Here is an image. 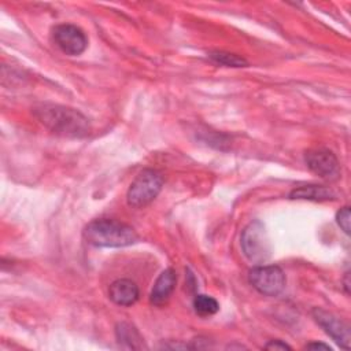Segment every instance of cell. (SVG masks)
Returning a JSON list of instances; mask_svg holds the SVG:
<instances>
[{"mask_svg": "<svg viewBox=\"0 0 351 351\" xmlns=\"http://www.w3.org/2000/svg\"><path fill=\"white\" fill-rule=\"evenodd\" d=\"M33 114L48 130L63 137L81 138L90 132L88 118L70 107L44 103L34 107Z\"/></svg>", "mask_w": 351, "mask_h": 351, "instance_id": "6da1fadb", "label": "cell"}, {"mask_svg": "<svg viewBox=\"0 0 351 351\" xmlns=\"http://www.w3.org/2000/svg\"><path fill=\"white\" fill-rule=\"evenodd\" d=\"M84 239L95 247L119 248L134 244L138 240V234L130 225L115 219L100 218L85 226Z\"/></svg>", "mask_w": 351, "mask_h": 351, "instance_id": "7a4b0ae2", "label": "cell"}, {"mask_svg": "<svg viewBox=\"0 0 351 351\" xmlns=\"http://www.w3.org/2000/svg\"><path fill=\"white\" fill-rule=\"evenodd\" d=\"M163 176L155 169H144L130 184L126 200L130 207L141 208L148 206L162 191Z\"/></svg>", "mask_w": 351, "mask_h": 351, "instance_id": "3957f363", "label": "cell"}, {"mask_svg": "<svg viewBox=\"0 0 351 351\" xmlns=\"http://www.w3.org/2000/svg\"><path fill=\"white\" fill-rule=\"evenodd\" d=\"M240 244L244 255L252 263L261 265L270 258V240L263 223L259 221H254L244 228L240 237Z\"/></svg>", "mask_w": 351, "mask_h": 351, "instance_id": "277c9868", "label": "cell"}, {"mask_svg": "<svg viewBox=\"0 0 351 351\" xmlns=\"http://www.w3.org/2000/svg\"><path fill=\"white\" fill-rule=\"evenodd\" d=\"M250 284L262 295L277 296L285 288V274L276 265H258L250 270Z\"/></svg>", "mask_w": 351, "mask_h": 351, "instance_id": "5b68a950", "label": "cell"}, {"mask_svg": "<svg viewBox=\"0 0 351 351\" xmlns=\"http://www.w3.org/2000/svg\"><path fill=\"white\" fill-rule=\"evenodd\" d=\"M53 40L62 52L70 56L82 53L86 49L88 38L85 33L75 25L62 23L53 27Z\"/></svg>", "mask_w": 351, "mask_h": 351, "instance_id": "8992f818", "label": "cell"}, {"mask_svg": "<svg viewBox=\"0 0 351 351\" xmlns=\"http://www.w3.org/2000/svg\"><path fill=\"white\" fill-rule=\"evenodd\" d=\"M306 166L322 178H333L340 171L336 155L326 148H314L304 154Z\"/></svg>", "mask_w": 351, "mask_h": 351, "instance_id": "52a82bcc", "label": "cell"}, {"mask_svg": "<svg viewBox=\"0 0 351 351\" xmlns=\"http://www.w3.org/2000/svg\"><path fill=\"white\" fill-rule=\"evenodd\" d=\"M313 317L315 322L324 329L328 336L332 337L336 344L346 350L350 348V329L341 319L318 307L313 310Z\"/></svg>", "mask_w": 351, "mask_h": 351, "instance_id": "ba28073f", "label": "cell"}, {"mask_svg": "<svg viewBox=\"0 0 351 351\" xmlns=\"http://www.w3.org/2000/svg\"><path fill=\"white\" fill-rule=\"evenodd\" d=\"M176 282H177L176 271L170 267L163 270L152 287V291L149 293V302L155 306L165 304L171 296L176 288Z\"/></svg>", "mask_w": 351, "mask_h": 351, "instance_id": "9c48e42d", "label": "cell"}, {"mask_svg": "<svg viewBox=\"0 0 351 351\" xmlns=\"http://www.w3.org/2000/svg\"><path fill=\"white\" fill-rule=\"evenodd\" d=\"M138 287L128 278L115 280L108 289L110 299L118 306H132L138 299Z\"/></svg>", "mask_w": 351, "mask_h": 351, "instance_id": "30bf717a", "label": "cell"}, {"mask_svg": "<svg viewBox=\"0 0 351 351\" xmlns=\"http://www.w3.org/2000/svg\"><path fill=\"white\" fill-rule=\"evenodd\" d=\"M335 192L322 185H303L295 188L291 193V199H306V200H314V202H324L335 199Z\"/></svg>", "mask_w": 351, "mask_h": 351, "instance_id": "8fae6325", "label": "cell"}, {"mask_svg": "<svg viewBox=\"0 0 351 351\" xmlns=\"http://www.w3.org/2000/svg\"><path fill=\"white\" fill-rule=\"evenodd\" d=\"M115 333H117V339H118V343L122 346V347H126V348H141L143 347V339L140 336V333L137 332V329L134 326H132L130 324H126V322H121L117 325V329H115Z\"/></svg>", "mask_w": 351, "mask_h": 351, "instance_id": "7c38bea8", "label": "cell"}, {"mask_svg": "<svg viewBox=\"0 0 351 351\" xmlns=\"http://www.w3.org/2000/svg\"><path fill=\"white\" fill-rule=\"evenodd\" d=\"M193 308L202 317L214 315L219 310L218 302L208 295H196L193 299Z\"/></svg>", "mask_w": 351, "mask_h": 351, "instance_id": "4fadbf2b", "label": "cell"}, {"mask_svg": "<svg viewBox=\"0 0 351 351\" xmlns=\"http://www.w3.org/2000/svg\"><path fill=\"white\" fill-rule=\"evenodd\" d=\"M210 59L214 60L218 64L226 66V67H244L247 66V60L239 55L223 52V51H213L208 53Z\"/></svg>", "mask_w": 351, "mask_h": 351, "instance_id": "5bb4252c", "label": "cell"}, {"mask_svg": "<svg viewBox=\"0 0 351 351\" xmlns=\"http://www.w3.org/2000/svg\"><path fill=\"white\" fill-rule=\"evenodd\" d=\"M336 222L346 234H350V207L344 206L336 214Z\"/></svg>", "mask_w": 351, "mask_h": 351, "instance_id": "9a60e30c", "label": "cell"}, {"mask_svg": "<svg viewBox=\"0 0 351 351\" xmlns=\"http://www.w3.org/2000/svg\"><path fill=\"white\" fill-rule=\"evenodd\" d=\"M265 348L266 350H291V346H288L281 340H271L265 346Z\"/></svg>", "mask_w": 351, "mask_h": 351, "instance_id": "2e32d148", "label": "cell"}, {"mask_svg": "<svg viewBox=\"0 0 351 351\" xmlns=\"http://www.w3.org/2000/svg\"><path fill=\"white\" fill-rule=\"evenodd\" d=\"M306 348H310V350H332L330 348V346H328V344H325V343H308V344H306Z\"/></svg>", "mask_w": 351, "mask_h": 351, "instance_id": "e0dca14e", "label": "cell"}]
</instances>
